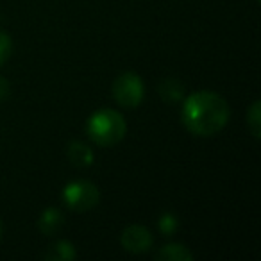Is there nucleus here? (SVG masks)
Here are the masks:
<instances>
[{
    "instance_id": "f257e3e1",
    "label": "nucleus",
    "mask_w": 261,
    "mask_h": 261,
    "mask_svg": "<svg viewBox=\"0 0 261 261\" xmlns=\"http://www.w3.org/2000/svg\"><path fill=\"white\" fill-rule=\"evenodd\" d=\"M229 116L227 100L215 91H195L182 98V123L195 136H215L227 125Z\"/></svg>"
},
{
    "instance_id": "f03ea898",
    "label": "nucleus",
    "mask_w": 261,
    "mask_h": 261,
    "mask_svg": "<svg viewBox=\"0 0 261 261\" xmlns=\"http://www.w3.org/2000/svg\"><path fill=\"white\" fill-rule=\"evenodd\" d=\"M86 133L93 143L100 147H113L122 142L127 133L123 116L115 109H98L88 118Z\"/></svg>"
},
{
    "instance_id": "7ed1b4c3",
    "label": "nucleus",
    "mask_w": 261,
    "mask_h": 261,
    "mask_svg": "<svg viewBox=\"0 0 261 261\" xmlns=\"http://www.w3.org/2000/svg\"><path fill=\"white\" fill-rule=\"evenodd\" d=\"M63 202L72 211H90L100 202V190L90 181H73L63 188Z\"/></svg>"
},
{
    "instance_id": "20e7f679",
    "label": "nucleus",
    "mask_w": 261,
    "mask_h": 261,
    "mask_svg": "<svg viewBox=\"0 0 261 261\" xmlns=\"http://www.w3.org/2000/svg\"><path fill=\"white\" fill-rule=\"evenodd\" d=\"M145 97L142 77L136 72H123L113 83V98L122 108H138Z\"/></svg>"
},
{
    "instance_id": "39448f33",
    "label": "nucleus",
    "mask_w": 261,
    "mask_h": 261,
    "mask_svg": "<svg viewBox=\"0 0 261 261\" xmlns=\"http://www.w3.org/2000/svg\"><path fill=\"white\" fill-rule=\"evenodd\" d=\"M120 243L122 247L130 254H143L150 250L154 243V238L150 231L143 225H129L122 231L120 236Z\"/></svg>"
},
{
    "instance_id": "423d86ee",
    "label": "nucleus",
    "mask_w": 261,
    "mask_h": 261,
    "mask_svg": "<svg viewBox=\"0 0 261 261\" xmlns=\"http://www.w3.org/2000/svg\"><path fill=\"white\" fill-rule=\"evenodd\" d=\"M63 224H65V217L58 207H47L38 218V229L45 236L56 234L63 227Z\"/></svg>"
},
{
    "instance_id": "0eeeda50",
    "label": "nucleus",
    "mask_w": 261,
    "mask_h": 261,
    "mask_svg": "<svg viewBox=\"0 0 261 261\" xmlns=\"http://www.w3.org/2000/svg\"><path fill=\"white\" fill-rule=\"evenodd\" d=\"M158 91L167 104H175V102H181L185 98V84L175 77H168V79L161 81Z\"/></svg>"
},
{
    "instance_id": "6e6552de",
    "label": "nucleus",
    "mask_w": 261,
    "mask_h": 261,
    "mask_svg": "<svg viewBox=\"0 0 261 261\" xmlns=\"http://www.w3.org/2000/svg\"><path fill=\"white\" fill-rule=\"evenodd\" d=\"M193 252L182 243H168L156 252V259L160 261H193Z\"/></svg>"
},
{
    "instance_id": "1a4fd4ad",
    "label": "nucleus",
    "mask_w": 261,
    "mask_h": 261,
    "mask_svg": "<svg viewBox=\"0 0 261 261\" xmlns=\"http://www.w3.org/2000/svg\"><path fill=\"white\" fill-rule=\"evenodd\" d=\"M43 257L48 261H70L77 257V250L72 242H68V240H59V242L52 243V245L48 247V250L43 254Z\"/></svg>"
},
{
    "instance_id": "9d476101",
    "label": "nucleus",
    "mask_w": 261,
    "mask_h": 261,
    "mask_svg": "<svg viewBox=\"0 0 261 261\" xmlns=\"http://www.w3.org/2000/svg\"><path fill=\"white\" fill-rule=\"evenodd\" d=\"M68 160L75 167H90L93 163V150L83 142H72L68 145Z\"/></svg>"
},
{
    "instance_id": "9b49d317",
    "label": "nucleus",
    "mask_w": 261,
    "mask_h": 261,
    "mask_svg": "<svg viewBox=\"0 0 261 261\" xmlns=\"http://www.w3.org/2000/svg\"><path fill=\"white\" fill-rule=\"evenodd\" d=\"M247 127L256 140L261 138V102L254 100L247 111Z\"/></svg>"
},
{
    "instance_id": "f8f14e48",
    "label": "nucleus",
    "mask_w": 261,
    "mask_h": 261,
    "mask_svg": "<svg viewBox=\"0 0 261 261\" xmlns=\"http://www.w3.org/2000/svg\"><path fill=\"white\" fill-rule=\"evenodd\" d=\"M158 229L161 231V234L172 236V234H174V232L179 229V220H177V217H175L174 213H170V211L163 213V215L160 217V220H158Z\"/></svg>"
},
{
    "instance_id": "ddd939ff",
    "label": "nucleus",
    "mask_w": 261,
    "mask_h": 261,
    "mask_svg": "<svg viewBox=\"0 0 261 261\" xmlns=\"http://www.w3.org/2000/svg\"><path fill=\"white\" fill-rule=\"evenodd\" d=\"M11 54H13L11 38H9L8 33H2V31H0V66L8 63V59L11 58Z\"/></svg>"
},
{
    "instance_id": "4468645a",
    "label": "nucleus",
    "mask_w": 261,
    "mask_h": 261,
    "mask_svg": "<svg viewBox=\"0 0 261 261\" xmlns=\"http://www.w3.org/2000/svg\"><path fill=\"white\" fill-rule=\"evenodd\" d=\"M9 90H11V88H9V83L4 79V77H0V100L8 97V95H9Z\"/></svg>"
},
{
    "instance_id": "2eb2a0df",
    "label": "nucleus",
    "mask_w": 261,
    "mask_h": 261,
    "mask_svg": "<svg viewBox=\"0 0 261 261\" xmlns=\"http://www.w3.org/2000/svg\"><path fill=\"white\" fill-rule=\"evenodd\" d=\"M2 234H4V225H2V220H0V238H2Z\"/></svg>"
},
{
    "instance_id": "dca6fc26",
    "label": "nucleus",
    "mask_w": 261,
    "mask_h": 261,
    "mask_svg": "<svg viewBox=\"0 0 261 261\" xmlns=\"http://www.w3.org/2000/svg\"><path fill=\"white\" fill-rule=\"evenodd\" d=\"M257 2H259V0H257Z\"/></svg>"
}]
</instances>
